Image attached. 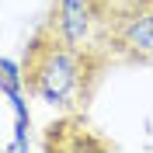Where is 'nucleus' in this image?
<instances>
[{
  "label": "nucleus",
  "instance_id": "obj_1",
  "mask_svg": "<svg viewBox=\"0 0 153 153\" xmlns=\"http://www.w3.org/2000/svg\"><path fill=\"white\" fill-rule=\"evenodd\" d=\"M105 70L101 56H87L70 45L52 18L31 35L21 59V80L35 97L63 111H80Z\"/></svg>",
  "mask_w": 153,
  "mask_h": 153
},
{
  "label": "nucleus",
  "instance_id": "obj_2",
  "mask_svg": "<svg viewBox=\"0 0 153 153\" xmlns=\"http://www.w3.org/2000/svg\"><path fill=\"white\" fill-rule=\"evenodd\" d=\"M108 52L153 63V0H91Z\"/></svg>",
  "mask_w": 153,
  "mask_h": 153
},
{
  "label": "nucleus",
  "instance_id": "obj_3",
  "mask_svg": "<svg viewBox=\"0 0 153 153\" xmlns=\"http://www.w3.org/2000/svg\"><path fill=\"white\" fill-rule=\"evenodd\" d=\"M111 143L105 139H94L91 129L76 118H66L49 129V139H45V150H59V153H73V150H108Z\"/></svg>",
  "mask_w": 153,
  "mask_h": 153
}]
</instances>
